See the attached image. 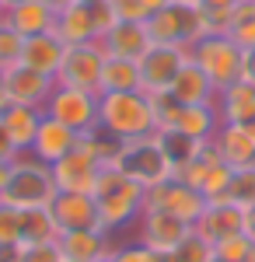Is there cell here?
<instances>
[{
    "mask_svg": "<svg viewBox=\"0 0 255 262\" xmlns=\"http://www.w3.org/2000/svg\"><path fill=\"white\" fill-rule=\"evenodd\" d=\"M143 192L133 179H126L119 168H101L98 175V189H95V206L101 217V231L116 234L122 227L140 221L143 213Z\"/></svg>",
    "mask_w": 255,
    "mask_h": 262,
    "instance_id": "6da1fadb",
    "label": "cell"
},
{
    "mask_svg": "<svg viewBox=\"0 0 255 262\" xmlns=\"http://www.w3.org/2000/svg\"><path fill=\"white\" fill-rule=\"evenodd\" d=\"M98 126L116 133L122 140H137L157 133L154 126V101L147 91H109L98 95Z\"/></svg>",
    "mask_w": 255,
    "mask_h": 262,
    "instance_id": "7a4b0ae2",
    "label": "cell"
},
{
    "mask_svg": "<svg viewBox=\"0 0 255 262\" xmlns=\"http://www.w3.org/2000/svg\"><path fill=\"white\" fill-rule=\"evenodd\" d=\"M59 196L56 182H53V168L35 161L32 154H21L18 161H11V175L7 185L0 189V203L14 206V210H35V206H53Z\"/></svg>",
    "mask_w": 255,
    "mask_h": 262,
    "instance_id": "3957f363",
    "label": "cell"
},
{
    "mask_svg": "<svg viewBox=\"0 0 255 262\" xmlns=\"http://www.w3.org/2000/svg\"><path fill=\"white\" fill-rule=\"evenodd\" d=\"M147 32H151V42L178 46V49L189 53V49L206 35V7H203V4L172 0V4H164L157 14L147 18Z\"/></svg>",
    "mask_w": 255,
    "mask_h": 262,
    "instance_id": "277c9868",
    "label": "cell"
},
{
    "mask_svg": "<svg viewBox=\"0 0 255 262\" xmlns=\"http://www.w3.org/2000/svg\"><path fill=\"white\" fill-rule=\"evenodd\" d=\"M119 171L126 179H133L140 189H154L161 182L175 179V168L164 154V143L157 133H147V137H137V140H126L122 154H119Z\"/></svg>",
    "mask_w": 255,
    "mask_h": 262,
    "instance_id": "5b68a950",
    "label": "cell"
},
{
    "mask_svg": "<svg viewBox=\"0 0 255 262\" xmlns=\"http://www.w3.org/2000/svg\"><path fill=\"white\" fill-rule=\"evenodd\" d=\"M189 60L214 81V88H227V84L241 81V60L245 49L238 46L231 35H203V39L189 49Z\"/></svg>",
    "mask_w": 255,
    "mask_h": 262,
    "instance_id": "8992f818",
    "label": "cell"
},
{
    "mask_svg": "<svg viewBox=\"0 0 255 262\" xmlns=\"http://www.w3.org/2000/svg\"><path fill=\"white\" fill-rule=\"evenodd\" d=\"M143 210H161V213H172L178 221H185L189 227H196L199 213L206 210V200H203L199 189L185 185L182 179H168L143 192Z\"/></svg>",
    "mask_w": 255,
    "mask_h": 262,
    "instance_id": "52a82bcc",
    "label": "cell"
},
{
    "mask_svg": "<svg viewBox=\"0 0 255 262\" xmlns=\"http://www.w3.org/2000/svg\"><path fill=\"white\" fill-rule=\"evenodd\" d=\"M101 67H105V49L101 42H84V46H67V56L56 70V84L80 88V91H101Z\"/></svg>",
    "mask_w": 255,
    "mask_h": 262,
    "instance_id": "ba28073f",
    "label": "cell"
},
{
    "mask_svg": "<svg viewBox=\"0 0 255 262\" xmlns=\"http://www.w3.org/2000/svg\"><path fill=\"white\" fill-rule=\"evenodd\" d=\"M42 112L53 116V119H59L63 126H70L74 133H84V129L98 126V95L80 91V88H67V84H56Z\"/></svg>",
    "mask_w": 255,
    "mask_h": 262,
    "instance_id": "9c48e42d",
    "label": "cell"
},
{
    "mask_svg": "<svg viewBox=\"0 0 255 262\" xmlns=\"http://www.w3.org/2000/svg\"><path fill=\"white\" fill-rule=\"evenodd\" d=\"M185 60H189L185 49L154 42V46L137 60L140 63V84H143V91H147V95H161V91H168Z\"/></svg>",
    "mask_w": 255,
    "mask_h": 262,
    "instance_id": "30bf717a",
    "label": "cell"
},
{
    "mask_svg": "<svg viewBox=\"0 0 255 262\" xmlns=\"http://www.w3.org/2000/svg\"><path fill=\"white\" fill-rule=\"evenodd\" d=\"M193 227L185 221H178L172 213H161V210H143L137 221V242L147 245V248H154L161 255H172L178 245L185 242V234H189Z\"/></svg>",
    "mask_w": 255,
    "mask_h": 262,
    "instance_id": "8fae6325",
    "label": "cell"
},
{
    "mask_svg": "<svg viewBox=\"0 0 255 262\" xmlns=\"http://www.w3.org/2000/svg\"><path fill=\"white\" fill-rule=\"evenodd\" d=\"M56 88V77H46L32 67H11L4 70V91H7V101L11 105H32V108H46V101Z\"/></svg>",
    "mask_w": 255,
    "mask_h": 262,
    "instance_id": "7c38bea8",
    "label": "cell"
},
{
    "mask_svg": "<svg viewBox=\"0 0 255 262\" xmlns=\"http://www.w3.org/2000/svg\"><path fill=\"white\" fill-rule=\"evenodd\" d=\"M53 168V182H56L59 192H84V196H95L98 189V175H101V164L95 158H88L84 150H70L63 161L49 164Z\"/></svg>",
    "mask_w": 255,
    "mask_h": 262,
    "instance_id": "4fadbf2b",
    "label": "cell"
},
{
    "mask_svg": "<svg viewBox=\"0 0 255 262\" xmlns=\"http://www.w3.org/2000/svg\"><path fill=\"white\" fill-rule=\"evenodd\" d=\"M80 143V133H74L70 126H63L59 119H53V116H46L42 112V122H39V133H35V140H32V158L42 164H56L63 161L70 150H77Z\"/></svg>",
    "mask_w": 255,
    "mask_h": 262,
    "instance_id": "5bb4252c",
    "label": "cell"
},
{
    "mask_svg": "<svg viewBox=\"0 0 255 262\" xmlns=\"http://www.w3.org/2000/svg\"><path fill=\"white\" fill-rule=\"evenodd\" d=\"M53 217H56L59 234L63 231H101V217L95 196H84V192H59L53 200Z\"/></svg>",
    "mask_w": 255,
    "mask_h": 262,
    "instance_id": "9a60e30c",
    "label": "cell"
},
{
    "mask_svg": "<svg viewBox=\"0 0 255 262\" xmlns=\"http://www.w3.org/2000/svg\"><path fill=\"white\" fill-rule=\"evenodd\" d=\"M214 147L227 168H255V129L252 126H231L220 122Z\"/></svg>",
    "mask_w": 255,
    "mask_h": 262,
    "instance_id": "2e32d148",
    "label": "cell"
},
{
    "mask_svg": "<svg viewBox=\"0 0 255 262\" xmlns=\"http://www.w3.org/2000/svg\"><path fill=\"white\" fill-rule=\"evenodd\" d=\"M193 231L203 234L210 245H217V242H224V238H231V234H238V231H245V210L235 206V203H227V200L206 203V210L199 213Z\"/></svg>",
    "mask_w": 255,
    "mask_h": 262,
    "instance_id": "e0dca14e",
    "label": "cell"
},
{
    "mask_svg": "<svg viewBox=\"0 0 255 262\" xmlns=\"http://www.w3.org/2000/svg\"><path fill=\"white\" fill-rule=\"evenodd\" d=\"M98 42L109 56H126V60H140L154 46L151 32H147V21H116Z\"/></svg>",
    "mask_w": 255,
    "mask_h": 262,
    "instance_id": "ac0fdd59",
    "label": "cell"
},
{
    "mask_svg": "<svg viewBox=\"0 0 255 262\" xmlns=\"http://www.w3.org/2000/svg\"><path fill=\"white\" fill-rule=\"evenodd\" d=\"M168 95H172L178 105H214L217 101V88L196 63L185 60L182 70H178V77L172 81V88H168Z\"/></svg>",
    "mask_w": 255,
    "mask_h": 262,
    "instance_id": "d6986e66",
    "label": "cell"
},
{
    "mask_svg": "<svg viewBox=\"0 0 255 262\" xmlns=\"http://www.w3.org/2000/svg\"><path fill=\"white\" fill-rule=\"evenodd\" d=\"M214 105H217L220 122H231V126L255 122V88L245 81H235V84H227V88H220Z\"/></svg>",
    "mask_w": 255,
    "mask_h": 262,
    "instance_id": "ffe728a7",
    "label": "cell"
},
{
    "mask_svg": "<svg viewBox=\"0 0 255 262\" xmlns=\"http://www.w3.org/2000/svg\"><path fill=\"white\" fill-rule=\"evenodd\" d=\"M109 238L112 234H105V231H63L56 245L67 262H98L101 255H109L116 248Z\"/></svg>",
    "mask_w": 255,
    "mask_h": 262,
    "instance_id": "44dd1931",
    "label": "cell"
},
{
    "mask_svg": "<svg viewBox=\"0 0 255 262\" xmlns=\"http://www.w3.org/2000/svg\"><path fill=\"white\" fill-rule=\"evenodd\" d=\"M4 21H7L18 35L32 39V35H42V32H53L56 11H53L46 0H25V4L7 7V11H4Z\"/></svg>",
    "mask_w": 255,
    "mask_h": 262,
    "instance_id": "7402d4cb",
    "label": "cell"
},
{
    "mask_svg": "<svg viewBox=\"0 0 255 262\" xmlns=\"http://www.w3.org/2000/svg\"><path fill=\"white\" fill-rule=\"evenodd\" d=\"M63 56H67V46L59 42V35H56V32H42V35L25 39L21 63L32 67V70H39V74H46V77H56Z\"/></svg>",
    "mask_w": 255,
    "mask_h": 262,
    "instance_id": "603a6c76",
    "label": "cell"
},
{
    "mask_svg": "<svg viewBox=\"0 0 255 262\" xmlns=\"http://www.w3.org/2000/svg\"><path fill=\"white\" fill-rule=\"evenodd\" d=\"M0 119H4V126H7V133H11L14 147H18L21 154H28V150H32V140H35V133H39L42 108H32V105H7V108L0 112Z\"/></svg>",
    "mask_w": 255,
    "mask_h": 262,
    "instance_id": "cb8c5ba5",
    "label": "cell"
},
{
    "mask_svg": "<svg viewBox=\"0 0 255 262\" xmlns=\"http://www.w3.org/2000/svg\"><path fill=\"white\" fill-rule=\"evenodd\" d=\"M53 32L59 35L63 46H84V42H98V32H95V25L88 18V7H84V0L74 4V7H67V11H59L56 14V25H53Z\"/></svg>",
    "mask_w": 255,
    "mask_h": 262,
    "instance_id": "d4e9b609",
    "label": "cell"
},
{
    "mask_svg": "<svg viewBox=\"0 0 255 262\" xmlns=\"http://www.w3.org/2000/svg\"><path fill=\"white\" fill-rule=\"evenodd\" d=\"M77 147L88 154V158H95L101 168H116L119 154H122V147H126V140L116 137V133H109L105 126H91V129H84V133H80Z\"/></svg>",
    "mask_w": 255,
    "mask_h": 262,
    "instance_id": "484cf974",
    "label": "cell"
},
{
    "mask_svg": "<svg viewBox=\"0 0 255 262\" xmlns=\"http://www.w3.org/2000/svg\"><path fill=\"white\" fill-rule=\"evenodd\" d=\"M109 91H143V84H140V63L126 60V56H109V53H105L101 91L98 95H109Z\"/></svg>",
    "mask_w": 255,
    "mask_h": 262,
    "instance_id": "4316f807",
    "label": "cell"
},
{
    "mask_svg": "<svg viewBox=\"0 0 255 262\" xmlns=\"http://www.w3.org/2000/svg\"><path fill=\"white\" fill-rule=\"evenodd\" d=\"M175 129L193 137V140H214L217 129H220L217 105H182V116H178Z\"/></svg>",
    "mask_w": 255,
    "mask_h": 262,
    "instance_id": "83f0119b",
    "label": "cell"
},
{
    "mask_svg": "<svg viewBox=\"0 0 255 262\" xmlns=\"http://www.w3.org/2000/svg\"><path fill=\"white\" fill-rule=\"evenodd\" d=\"M18 231H21V245H46L59 238L56 217L49 206H35V210H21L18 217Z\"/></svg>",
    "mask_w": 255,
    "mask_h": 262,
    "instance_id": "f1b7e54d",
    "label": "cell"
},
{
    "mask_svg": "<svg viewBox=\"0 0 255 262\" xmlns=\"http://www.w3.org/2000/svg\"><path fill=\"white\" fill-rule=\"evenodd\" d=\"M157 137H161V143H164V154H168V161H172V168H175V175L196 158L199 147L206 143V140H193V137H185V133H178V129H164V133H157Z\"/></svg>",
    "mask_w": 255,
    "mask_h": 262,
    "instance_id": "f546056e",
    "label": "cell"
},
{
    "mask_svg": "<svg viewBox=\"0 0 255 262\" xmlns=\"http://www.w3.org/2000/svg\"><path fill=\"white\" fill-rule=\"evenodd\" d=\"M227 35L241 46V49H255V0H241L231 7V28Z\"/></svg>",
    "mask_w": 255,
    "mask_h": 262,
    "instance_id": "4dcf8cb0",
    "label": "cell"
},
{
    "mask_svg": "<svg viewBox=\"0 0 255 262\" xmlns=\"http://www.w3.org/2000/svg\"><path fill=\"white\" fill-rule=\"evenodd\" d=\"M214 255L224 259V262H252L255 259V242L245 231H238V234H231V238L214 245Z\"/></svg>",
    "mask_w": 255,
    "mask_h": 262,
    "instance_id": "1f68e13d",
    "label": "cell"
},
{
    "mask_svg": "<svg viewBox=\"0 0 255 262\" xmlns=\"http://www.w3.org/2000/svg\"><path fill=\"white\" fill-rule=\"evenodd\" d=\"M227 203H235L241 210L255 206V168H235L231 189H227Z\"/></svg>",
    "mask_w": 255,
    "mask_h": 262,
    "instance_id": "d6a6232c",
    "label": "cell"
},
{
    "mask_svg": "<svg viewBox=\"0 0 255 262\" xmlns=\"http://www.w3.org/2000/svg\"><path fill=\"white\" fill-rule=\"evenodd\" d=\"M231 175H235V168H227L224 161L214 164V168L206 171L203 185H199L203 200H206V203H220V200H227V189H231Z\"/></svg>",
    "mask_w": 255,
    "mask_h": 262,
    "instance_id": "836d02e7",
    "label": "cell"
},
{
    "mask_svg": "<svg viewBox=\"0 0 255 262\" xmlns=\"http://www.w3.org/2000/svg\"><path fill=\"white\" fill-rule=\"evenodd\" d=\"M21 53H25V35H18L4 14H0V70H11L21 63Z\"/></svg>",
    "mask_w": 255,
    "mask_h": 262,
    "instance_id": "e575fe53",
    "label": "cell"
},
{
    "mask_svg": "<svg viewBox=\"0 0 255 262\" xmlns=\"http://www.w3.org/2000/svg\"><path fill=\"white\" fill-rule=\"evenodd\" d=\"M168 259H172V262H210V259H214V245L206 242L203 234L189 231V234H185V242L178 245Z\"/></svg>",
    "mask_w": 255,
    "mask_h": 262,
    "instance_id": "d590c367",
    "label": "cell"
},
{
    "mask_svg": "<svg viewBox=\"0 0 255 262\" xmlns=\"http://www.w3.org/2000/svg\"><path fill=\"white\" fill-rule=\"evenodd\" d=\"M151 101H154V126L157 133H164V129H175L178 116H182V105H178L168 91H161V95H151Z\"/></svg>",
    "mask_w": 255,
    "mask_h": 262,
    "instance_id": "8d00e7d4",
    "label": "cell"
},
{
    "mask_svg": "<svg viewBox=\"0 0 255 262\" xmlns=\"http://www.w3.org/2000/svg\"><path fill=\"white\" fill-rule=\"evenodd\" d=\"M84 7H88V18L95 25V32H98V39L116 25V7H112V0H84Z\"/></svg>",
    "mask_w": 255,
    "mask_h": 262,
    "instance_id": "74e56055",
    "label": "cell"
},
{
    "mask_svg": "<svg viewBox=\"0 0 255 262\" xmlns=\"http://www.w3.org/2000/svg\"><path fill=\"white\" fill-rule=\"evenodd\" d=\"M18 262H63V252H59L56 242H46V245H21Z\"/></svg>",
    "mask_w": 255,
    "mask_h": 262,
    "instance_id": "f35d334b",
    "label": "cell"
},
{
    "mask_svg": "<svg viewBox=\"0 0 255 262\" xmlns=\"http://www.w3.org/2000/svg\"><path fill=\"white\" fill-rule=\"evenodd\" d=\"M18 217H21V210L7 206V203H0V245H21Z\"/></svg>",
    "mask_w": 255,
    "mask_h": 262,
    "instance_id": "ab89813d",
    "label": "cell"
},
{
    "mask_svg": "<svg viewBox=\"0 0 255 262\" xmlns=\"http://www.w3.org/2000/svg\"><path fill=\"white\" fill-rule=\"evenodd\" d=\"M116 252H119V262H164L161 252H154V248H147V245H140V242L119 245Z\"/></svg>",
    "mask_w": 255,
    "mask_h": 262,
    "instance_id": "60d3db41",
    "label": "cell"
},
{
    "mask_svg": "<svg viewBox=\"0 0 255 262\" xmlns=\"http://www.w3.org/2000/svg\"><path fill=\"white\" fill-rule=\"evenodd\" d=\"M112 7H116L119 21H147V11L140 0H112Z\"/></svg>",
    "mask_w": 255,
    "mask_h": 262,
    "instance_id": "b9f144b4",
    "label": "cell"
},
{
    "mask_svg": "<svg viewBox=\"0 0 255 262\" xmlns=\"http://www.w3.org/2000/svg\"><path fill=\"white\" fill-rule=\"evenodd\" d=\"M18 158H21V150L14 147L7 126H4V119H0V161H18Z\"/></svg>",
    "mask_w": 255,
    "mask_h": 262,
    "instance_id": "7bdbcfd3",
    "label": "cell"
},
{
    "mask_svg": "<svg viewBox=\"0 0 255 262\" xmlns=\"http://www.w3.org/2000/svg\"><path fill=\"white\" fill-rule=\"evenodd\" d=\"M241 81L255 88V49H245V60H241Z\"/></svg>",
    "mask_w": 255,
    "mask_h": 262,
    "instance_id": "ee69618b",
    "label": "cell"
},
{
    "mask_svg": "<svg viewBox=\"0 0 255 262\" xmlns=\"http://www.w3.org/2000/svg\"><path fill=\"white\" fill-rule=\"evenodd\" d=\"M203 7H210V11H231V7H238L241 0H199Z\"/></svg>",
    "mask_w": 255,
    "mask_h": 262,
    "instance_id": "f6af8a7d",
    "label": "cell"
},
{
    "mask_svg": "<svg viewBox=\"0 0 255 262\" xmlns=\"http://www.w3.org/2000/svg\"><path fill=\"white\" fill-rule=\"evenodd\" d=\"M245 234L255 242V206H248V210H245Z\"/></svg>",
    "mask_w": 255,
    "mask_h": 262,
    "instance_id": "bcb514c9",
    "label": "cell"
},
{
    "mask_svg": "<svg viewBox=\"0 0 255 262\" xmlns=\"http://www.w3.org/2000/svg\"><path fill=\"white\" fill-rule=\"evenodd\" d=\"M140 4H143V11H147V18H151V14H157V11H161L164 4H172V0H140Z\"/></svg>",
    "mask_w": 255,
    "mask_h": 262,
    "instance_id": "7dc6e473",
    "label": "cell"
},
{
    "mask_svg": "<svg viewBox=\"0 0 255 262\" xmlns=\"http://www.w3.org/2000/svg\"><path fill=\"white\" fill-rule=\"evenodd\" d=\"M46 4H49V7H53V11H67V7H74V4H80V0H46Z\"/></svg>",
    "mask_w": 255,
    "mask_h": 262,
    "instance_id": "c3c4849f",
    "label": "cell"
},
{
    "mask_svg": "<svg viewBox=\"0 0 255 262\" xmlns=\"http://www.w3.org/2000/svg\"><path fill=\"white\" fill-rule=\"evenodd\" d=\"M7 175H11V161H0V189L7 185Z\"/></svg>",
    "mask_w": 255,
    "mask_h": 262,
    "instance_id": "681fc988",
    "label": "cell"
},
{
    "mask_svg": "<svg viewBox=\"0 0 255 262\" xmlns=\"http://www.w3.org/2000/svg\"><path fill=\"white\" fill-rule=\"evenodd\" d=\"M7 105H11V101H7V91H4V70H0V112H4Z\"/></svg>",
    "mask_w": 255,
    "mask_h": 262,
    "instance_id": "f907efd6",
    "label": "cell"
},
{
    "mask_svg": "<svg viewBox=\"0 0 255 262\" xmlns=\"http://www.w3.org/2000/svg\"><path fill=\"white\" fill-rule=\"evenodd\" d=\"M116 248H119V245H116ZM116 248H112V252H109V255H101L98 262H119V252H116Z\"/></svg>",
    "mask_w": 255,
    "mask_h": 262,
    "instance_id": "816d5d0a",
    "label": "cell"
},
{
    "mask_svg": "<svg viewBox=\"0 0 255 262\" xmlns=\"http://www.w3.org/2000/svg\"><path fill=\"white\" fill-rule=\"evenodd\" d=\"M0 4H4V11H7V7H14V4H25V0H0Z\"/></svg>",
    "mask_w": 255,
    "mask_h": 262,
    "instance_id": "f5cc1de1",
    "label": "cell"
},
{
    "mask_svg": "<svg viewBox=\"0 0 255 262\" xmlns=\"http://www.w3.org/2000/svg\"><path fill=\"white\" fill-rule=\"evenodd\" d=\"M182 4H199V0H182Z\"/></svg>",
    "mask_w": 255,
    "mask_h": 262,
    "instance_id": "db71d44e",
    "label": "cell"
},
{
    "mask_svg": "<svg viewBox=\"0 0 255 262\" xmlns=\"http://www.w3.org/2000/svg\"><path fill=\"white\" fill-rule=\"evenodd\" d=\"M210 262H224V259H217V255H214V259H210Z\"/></svg>",
    "mask_w": 255,
    "mask_h": 262,
    "instance_id": "11a10c76",
    "label": "cell"
},
{
    "mask_svg": "<svg viewBox=\"0 0 255 262\" xmlns=\"http://www.w3.org/2000/svg\"><path fill=\"white\" fill-rule=\"evenodd\" d=\"M0 14H4V4H0Z\"/></svg>",
    "mask_w": 255,
    "mask_h": 262,
    "instance_id": "9f6ffc18",
    "label": "cell"
},
{
    "mask_svg": "<svg viewBox=\"0 0 255 262\" xmlns=\"http://www.w3.org/2000/svg\"><path fill=\"white\" fill-rule=\"evenodd\" d=\"M63 262H67V259H63Z\"/></svg>",
    "mask_w": 255,
    "mask_h": 262,
    "instance_id": "6f0895ef",
    "label": "cell"
},
{
    "mask_svg": "<svg viewBox=\"0 0 255 262\" xmlns=\"http://www.w3.org/2000/svg\"><path fill=\"white\" fill-rule=\"evenodd\" d=\"M252 262H255V259H252Z\"/></svg>",
    "mask_w": 255,
    "mask_h": 262,
    "instance_id": "680465c9",
    "label": "cell"
}]
</instances>
